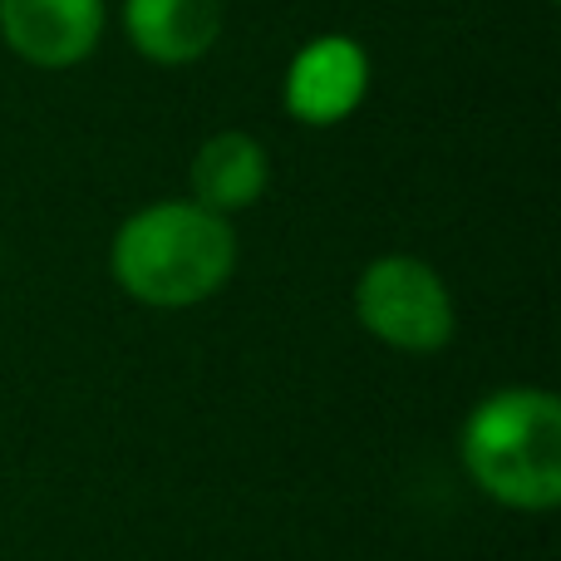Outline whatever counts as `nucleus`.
<instances>
[{
	"mask_svg": "<svg viewBox=\"0 0 561 561\" xmlns=\"http://www.w3.org/2000/svg\"><path fill=\"white\" fill-rule=\"evenodd\" d=\"M237 266V232L197 203H153L114 232L108 272L153 310H187L217 296Z\"/></svg>",
	"mask_w": 561,
	"mask_h": 561,
	"instance_id": "nucleus-1",
	"label": "nucleus"
},
{
	"mask_svg": "<svg viewBox=\"0 0 561 561\" xmlns=\"http://www.w3.org/2000/svg\"><path fill=\"white\" fill-rule=\"evenodd\" d=\"M104 0H0V39L35 69H75L99 49Z\"/></svg>",
	"mask_w": 561,
	"mask_h": 561,
	"instance_id": "nucleus-4",
	"label": "nucleus"
},
{
	"mask_svg": "<svg viewBox=\"0 0 561 561\" xmlns=\"http://www.w3.org/2000/svg\"><path fill=\"white\" fill-rule=\"evenodd\" d=\"M355 316L375 340L404 355H434L454 340V296L419 256H379L355 286Z\"/></svg>",
	"mask_w": 561,
	"mask_h": 561,
	"instance_id": "nucleus-3",
	"label": "nucleus"
},
{
	"mask_svg": "<svg viewBox=\"0 0 561 561\" xmlns=\"http://www.w3.org/2000/svg\"><path fill=\"white\" fill-rule=\"evenodd\" d=\"M468 478L503 507L561 503V404L547 389H497L463 424Z\"/></svg>",
	"mask_w": 561,
	"mask_h": 561,
	"instance_id": "nucleus-2",
	"label": "nucleus"
},
{
	"mask_svg": "<svg viewBox=\"0 0 561 561\" xmlns=\"http://www.w3.org/2000/svg\"><path fill=\"white\" fill-rule=\"evenodd\" d=\"M124 30L153 65H193L222 35V0H124Z\"/></svg>",
	"mask_w": 561,
	"mask_h": 561,
	"instance_id": "nucleus-6",
	"label": "nucleus"
},
{
	"mask_svg": "<svg viewBox=\"0 0 561 561\" xmlns=\"http://www.w3.org/2000/svg\"><path fill=\"white\" fill-rule=\"evenodd\" d=\"M369 89V55L350 35H320L290 59L286 108L310 128L345 124Z\"/></svg>",
	"mask_w": 561,
	"mask_h": 561,
	"instance_id": "nucleus-5",
	"label": "nucleus"
},
{
	"mask_svg": "<svg viewBox=\"0 0 561 561\" xmlns=\"http://www.w3.org/2000/svg\"><path fill=\"white\" fill-rule=\"evenodd\" d=\"M272 183V163H266V148L256 144L252 134H227L207 138L193 158V203L207 207V213L227 217L242 213V207H256Z\"/></svg>",
	"mask_w": 561,
	"mask_h": 561,
	"instance_id": "nucleus-7",
	"label": "nucleus"
}]
</instances>
